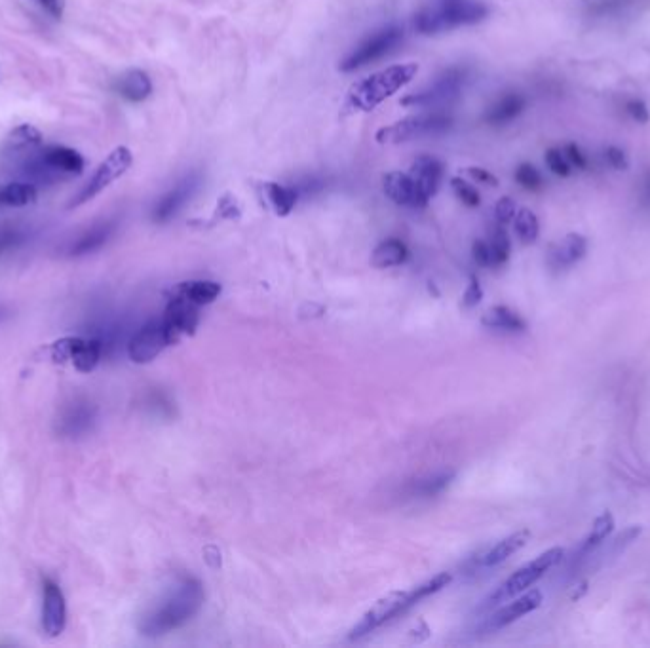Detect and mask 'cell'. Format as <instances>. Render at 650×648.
Returning <instances> with one entry per match:
<instances>
[{
  "label": "cell",
  "instance_id": "6da1fadb",
  "mask_svg": "<svg viewBox=\"0 0 650 648\" xmlns=\"http://www.w3.org/2000/svg\"><path fill=\"white\" fill-rule=\"evenodd\" d=\"M204 603V590L198 580L183 578L158 603L147 610L139 622V631L145 637H160L173 629L185 626Z\"/></svg>",
  "mask_w": 650,
  "mask_h": 648
},
{
  "label": "cell",
  "instance_id": "7a4b0ae2",
  "mask_svg": "<svg viewBox=\"0 0 650 648\" xmlns=\"http://www.w3.org/2000/svg\"><path fill=\"white\" fill-rule=\"evenodd\" d=\"M419 73L417 63L392 65L371 77L364 78L350 86L345 107L348 111H373L384 99L394 96L403 86H407Z\"/></svg>",
  "mask_w": 650,
  "mask_h": 648
},
{
  "label": "cell",
  "instance_id": "3957f363",
  "mask_svg": "<svg viewBox=\"0 0 650 648\" xmlns=\"http://www.w3.org/2000/svg\"><path fill=\"white\" fill-rule=\"evenodd\" d=\"M489 16V8L478 0H440L415 18V29L421 35H438L466 25H476Z\"/></svg>",
  "mask_w": 650,
  "mask_h": 648
},
{
  "label": "cell",
  "instance_id": "277c9868",
  "mask_svg": "<svg viewBox=\"0 0 650 648\" xmlns=\"http://www.w3.org/2000/svg\"><path fill=\"white\" fill-rule=\"evenodd\" d=\"M84 156L71 149V147H63V145H50L44 147L39 153L33 154L27 162H25V175L29 177V183H56L59 179H67V177H75L84 172Z\"/></svg>",
  "mask_w": 650,
  "mask_h": 648
},
{
  "label": "cell",
  "instance_id": "5b68a950",
  "mask_svg": "<svg viewBox=\"0 0 650 648\" xmlns=\"http://www.w3.org/2000/svg\"><path fill=\"white\" fill-rule=\"evenodd\" d=\"M565 557V550L563 548H550L544 553H540L533 561H529L527 565H523L521 569H517L510 578H506L497 590L493 591L481 605V609H493L500 603H506L508 599H514L517 595H521L523 591L529 590L531 586H535L536 582L546 574L552 571L555 565H559Z\"/></svg>",
  "mask_w": 650,
  "mask_h": 648
},
{
  "label": "cell",
  "instance_id": "8992f818",
  "mask_svg": "<svg viewBox=\"0 0 650 648\" xmlns=\"http://www.w3.org/2000/svg\"><path fill=\"white\" fill-rule=\"evenodd\" d=\"M453 126V118L445 113H428V115L409 116L392 126H386L377 132V141L381 145H400L415 141L421 137L445 134Z\"/></svg>",
  "mask_w": 650,
  "mask_h": 648
},
{
  "label": "cell",
  "instance_id": "52a82bcc",
  "mask_svg": "<svg viewBox=\"0 0 650 648\" xmlns=\"http://www.w3.org/2000/svg\"><path fill=\"white\" fill-rule=\"evenodd\" d=\"M132 164H134L132 151L128 147H116L115 151L97 166L92 179L82 187V191L73 198V202L69 204V210H75L82 204L94 200L97 194H101L107 187H111L116 179H120L124 173L128 172L132 168Z\"/></svg>",
  "mask_w": 650,
  "mask_h": 648
},
{
  "label": "cell",
  "instance_id": "ba28073f",
  "mask_svg": "<svg viewBox=\"0 0 650 648\" xmlns=\"http://www.w3.org/2000/svg\"><path fill=\"white\" fill-rule=\"evenodd\" d=\"M464 84H466V71L449 69L419 94H411L402 99V105L419 107V109H440L459 99Z\"/></svg>",
  "mask_w": 650,
  "mask_h": 648
},
{
  "label": "cell",
  "instance_id": "9c48e42d",
  "mask_svg": "<svg viewBox=\"0 0 650 648\" xmlns=\"http://www.w3.org/2000/svg\"><path fill=\"white\" fill-rule=\"evenodd\" d=\"M403 35H405L403 29L396 27V25L384 27L381 31L373 33L350 56H346L341 61V71L343 73H352V71L362 69L369 63H375V61L383 59L384 56H388L390 52L396 50V46L403 40Z\"/></svg>",
  "mask_w": 650,
  "mask_h": 648
},
{
  "label": "cell",
  "instance_id": "30bf717a",
  "mask_svg": "<svg viewBox=\"0 0 650 648\" xmlns=\"http://www.w3.org/2000/svg\"><path fill=\"white\" fill-rule=\"evenodd\" d=\"M105 344L101 339H80V337H65L58 343L52 344V358L56 362H73L80 373H90L101 360Z\"/></svg>",
  "mask_w": 650,
  "mask_h": 648
},
{
  "label": "cell",
  "instance_id": "8fae6325",
  "mask_svg": "<svg viewBox=\"0 0 650 648\" xmlns=\"http://www.w3.org/2000/svg\"><path fill=\"white\" fill-rule=\"evenodd\" d=\"M409 610V591H390L383 595L371 609L365 612L362 620L350 631V639H360L381 628L388 620Z\"/></svg>",
  "mask_w": 650,
  "mask_h": 648
},
{
  "label": "cell",
  "instance_id": "7c38bea8",
  "mask_svg": "<svg viewBox=\"0 0 650 648\" xmlns=\"http://www.w3.org/2000/svg\"><path fill=\"white\" fill-rule=\"evenodd\" d=\"M168 346H172V344L168 339L164 322L160 318V320H153V322L143 325L135 333L128 343V356L134 363H149L153 362L154 358Z\"/></svg>",
  "mask_w": 650,
  "mask_h": 648
},
{
  "label": "cell",
  "instance_id": "4fadbf2b",
  "mask_svg": "<svg viewBox=\"0 0 650 648\" xmlns=\"http://www.w3.org/2000/svg\"><path fill=\"white\" fill-rule=\"evenodd\" d=\"M97 420L96 405L92 401L77 400L67 403L59 413L58 432L63 438L78 439L92 432Z\"/></svg>",
  "mask_w": 650,
  "mask_h": 648
},
{
  "label": "cell",
  "instance_id": "5bb4252c",
  "mask_svg": "<svg viewBox=\"0 0 650 648\" xmlns=\"http://www.w3.org/2000/svg\"><path fill=\"white\" fill-rule=\"evenodd\" d=\"M170 344H177L183 337H189L198 327V306L185 299L172 297L162 316Z\"/></svg>",
  "mask_w": 650,
  "mask_h": 648
},
{
  "label": "cell",
  "instance_id": "9a60e30c",
  "mask_svg": "<svg viewBox=\"0 0 650 648\" xmlns=\"http://www.w3.org/2000/svg\"><path fill=\"white\" fill-rule=\"evenodd\" d=\"M67 624L65 595L50 578L42 584V628L50 637H58Z\"/></svg>",
  "mask_w": 650,
  "mask_h": 648
},
{
  "label": "cell",
  "instance_id": "2e32d148",
  "mask_svg": "<svg viewBox=\"0 0 650 648\" xmlns=\"http://www.w3.org/2000/svg\"><path fill=\"white\" fill-rule=\"evenodd\" d=\"M384 194L398 206L405 208H424L428 206V198L422 194L419 185L413 181L409 173L392 172L384 175Z\"/></svg>",
  "mask_w": 650,
  "mask_h": 648
},
{
  "label": "cell",
  "instance_id": "e0dca14e",
  "mask_svg": "<svg viewBox=\"0 0 650 648\" xmlns=\"http://www.w3.org/2000/svg\"><path fill=\"white\" fill-rule=\"evenodd\" d=\"M540 605H542V591L531 590L527 591V593H521L512 603H508L506 607H502L495 614H491L487 618V622L483 624V628L487 629V631H498V629L506 628V626L517 622L519 618L535 612Z\"/></svg>",
  "mask_w": 650,
  "mask_h": 648
},
{
  "label": "cell",
  "instance_id": "ac0fdd59",
  "mask_svg": "<svg viewBox=\"0 0 650 648\" xmlns=\"http://www.w3.org/2000/svg\"><path fill=\"white\" fill-rule=\"evenodd\" d=\"M200 185V177L196 173L187 175L183 181H179L172 191L166 192L154 206L153 219L156 223H166L175 217L179 210L189 202L192 194Z\"/></svg>",
  "mask_w": 650,
  "mask_h": 648
},
{
  "label": "cell",
  "instance_id": "d6986e66",
  "mask_svg": "<svg viewBox=\"0 0 650 648\" xmlns=\"http://www.w3.org/2000/svg\"><path fill=\"white\" fill-rule=\"evenodd\" d=\"M586 253H588L586 236H582L578 232H571L550 248L548 263L555 270H565V268L576 265L578 261H582L586 257Z\"/></svg>",
  "mask_w": 650,
  "mask_h": 648
},
{
  "label": "cell",
  "instance_id": "ffe728a7",
  "mask_svg": "<svg viewBox=\"0 0 650 648\" xmlns=\"http://www.w3.org/2000/svg\"><path fill=\"white\" fill-rule=\"evenodd\" d=\"M529 538H531V531L529 529H523V531H517V533L502 538L493 548H489L487 552L479 555L478 561H476L478 569H493V567L502 565L514 553L519 552L521 548H525V544L529 542Z\"/></svg>",
  "mask_w": 650,
  "mask_h": 648
},
{
  "label": "cell",
  "instance_id": "44dd1931",
  "mask_svg": "<svg viewBox=\"0 0 650 648\" xmlns=\"http://www.w3.org/2000/svg\"><path fill=\"white\" fill-rule=\"evenodd\" d=\"M409 175L419 185L422 194L430 200L436 192L440 191L441 179H443V166H441L438 158L428 156V154H422V156H419L411 164Z\"/></svg>",
  "mask_w": 650,
  "mask_h": 648
},
{
  "label": "cell",
  "instance_id": "7402d4cb",
  "mask_svg": "<svg viewBox=\"0 0 650 648\" xmlns=\"http://www.w3.org/2000/svg\"><path fill=\"white\" fill-rule=\"evenodd\" d=\"M221 295V286L210 280H192V282H181L179 286L172 289V297L185 299L192 305H210Z\"/></svg>",
  "mask_w": 650,
  "mask_h": 648
},
{
  "label": "cell",
  "instance_id": "603a6c76",
  "mask_svg": "<svg viewBox=\"0 0 650 648\" xmlns=\"http://www.w3.org/2000/svg\"><path fill=\"white\" fill-rule=\"evenodd\" d=\"M115 90L132 103H141L153 94V82L147 73L132 69L116 80Z\"/></svg>",
  "mask_w": 650,
  "mask_h": 648
},
{
  "label": "cell",
  "instance_id": "cb8c5ba5",
  "mask_svg": "<svg viewBox=\"0 0 650 648\" xmlns=\"http://www.w3.org/2000/svg\"><path fill=\"white\" fill-rule=\"evenodd\" d=\"M525 105H527L525 97L516 94V92L498 97L497 101L487 109L485 122H489L493 126H504V124L516 120L517 116L525 111Z\"/></svg>",
  "mask_w": 650,
  "mask_h": 648
},
{
  "label": "cell",
  "instance_id": "d4e9b609",
  "mask_svg": "<svg viewBox=\"0 0 650 648\" xmlns=\"http://www.w3.org/2000/svg\"><path fill=\"white\" fill-rule=\"evenodd\" d=\"M614 531V515L611 512H603L593 519L592 531L588 536L582 540V544L578 546V550L574 553L576 561H582L586 557H590Z\"/></svg>",
  "mask_w": 650,
  "mask_h": 648
},
{
  "label": "cell",
  "instance_id": "484cf974",
  "mask_svg": "<svg viewBox=\"0 0 650 648\" xmlns=\"http://www.w3.org/2000/svg\"><path fill=\"white\" fill-rule=\"evenodd\" d=\"M116 223L115 221H103V223H97L92 229L86 230L77 242L71 246L69 249V255L73 257H80V255H88V253H94L97 249L103 248L109 238L113 236L115 232Z\"/></svg>",
  "mask_w": 650,
  "mask_h": 648
},
{
  "label": "cell",
  "instance_id": "4316f807",
  "mask_svg": "<svg viewBox=\"0 0 650 648\" xmlns=\"http://www.w3.org/2000/svg\"><path fill=\"white\" fill-rule=\"evenodd\" d=\"M481 324L489 327V329L510 331V333H521V331L527 329V322L510 306H493V308H489L483 314Z\"/></svg>",
  "mask_w": 650,
  "mask_h": 648
},
{
  "label": "cell",
  "instance_id": "83f0119b",
  "mask_svg": "<svg viewBox=\"0 0 650 648\" xmlns=\"http://www.w3.org/2000/svg\"><path fill=\"white\" fill-rule=\"evenodd\" d=\"M37 198H39L37 185L29 183V181L8 183L0 189V206H6V208H25V206L35 204Z\"/></svg>",
  "mask_w": 650,
  "mask_h": 648
},
{
  "label": "cell",
  "instance_id": "f1b7e54d",
  "mask_svg": "<svg viewBox=\"0 0 650 648\" xmlns=\"http://www.w3.org/2000/svg\"><path fill=\"white\" fill-rule=\"evenodd\" d=\"M407 255H409L407 246L396 238H390L375 248L371 255V265L375 268L400 267L407 261Z\"/></svg>",
  "mask_w": 650,
  "mask_h": 648
},
{
  "label": "cell",
  "instance_id": "f546056e",
  "mask_svg": "<svg viewBox=\"0 0 650 648\" xmlns=\"http://www.w3.org/2000/svg\"><path fill=\"white\" fill-rule=\"evenodd\" d=\"M265 192H267L270 206L274 208V211L280 217L289 215L293 211V208H295V204H297V198H299V192H297L295 187H284L280 183H267L265 185Z\"/></svg>",
  "mask_w": 650,
  "mask_h": 648
},
{
  "label": "cell",
  "instance_id": "4dcf8cb0",
  "mask_svg": "<svg viewBox=\"0 0 650 648\" xmlns=\"http://www.w3.org/2000/svg\"><path fill=\"white\" fill-rule=\"evenodd\" d=\"M453 477H455L453 472H441V474H434V476L419 479L417 483L409 485V495L422 496V498L440 495V493H443L451 485Z\"/></svg>",
  "mask_w": 650,
  "mask_h": 648
},
{
  "label": "cell",
  "instance_id": "1f68e13d",
  "mask_svg": "<svg viewBox=\"0 0 650 648\" xmlns=\"http://www.w3.org/2000/svg\"><path fill=\"white\" fill-rule=\"evenodd\" d=\"M514 230H516L517 238L523 244H535L538 234H540V223L535 211L521 208L517 211L514 217Z\"/></svg>",
  "mask_w": 650,
  "mask_h": 648
},
{
  "label": "cell",
  "instance_id": "d6a6232c",
  "mask_svg": "<svg viewBox=\"0 0 650 648\" xmlns=\"http://www.w3.org/2000/svg\"><path fill=\"white\" fill-rule=\"evenodd\" d=\"M40 143H42V134L31 124H20L18 128L12 130V134L8 135V147L12 151L33 149L39 147Z\"/></svg>",
  "mask_w": 650,
  "mask_h": 648
},
{
  "label": "cell",
  "instance_id": "836d02e7",
  "mask_svg": "<svg viewBox=\"0 0 650 648\" xmlns=\"http://www.w3.org/2000/svg\"><path fill=\"white\" fill-rule=\"evenodd\" d=\"M451 580H453V574H451V572H440V574H436L434 578L426 580V582L421 584V586L409 590V609L415 607L417 603H421L422 599H426V597L438 593V591L443 590V588H447Z\"/></svg>",
  "mask_w": 650,
  "mask_h": 648
},
{
  "label": "cell",
  "instance_id": "e575fe53",
  "mask_svg": "<svg viewBox=\"0 0 650 648\" xmlns=\"http://www.w3.org/2000/svg\"><path fill=\"white\" fill-rule=\"evenodd\" d=\"M489 249H491V267H500L510 259V238L508 232L504 230V225H498L491 240H489Z\"/></svg>",
  "mask_w": 650,
  "mask_h": 648
},
{
  "label": "cell",
  "instance_id": "d590c367",
  "mask_svg": "<svg viewBox=\"0 0 650 648\" xmlns=\"http://www.w3.org/2000/svg\"><path fill=\"white\" fill-rule=\"evenodd\" d=\"M516 181L525 191L536 192L544 187V177L533 164H521L516 170Z\"/></svg>",
  "mask_w": 650,
  "mask_h": 648
},
{
  "label": "cell",
  "instance_id": "8d00e7d4",
  "mask_svg": "<svg viewBox=\"0 0 650 648\" xmlns=\"http://www.w3.org/2000/svg\"><path fill=\"white\" fill-rule=\"evenodd\" d=\"M451 187H453V191L457 194V198H459L460 202H462L464 206H468V208H478L479 204H481V196H479V192L476 191L470 183H466L464 179L453 177V179H451Z\"/></svg>",
  "mask_w": 650,
  "mask_h": 648
},
{
  "label": "cell",
  "instance_id": "74e56055",
  "mask_svg": "<svg viewBox=\"0 0 650 648\" xmlns=\"http://www.w3.org/2000/svg\"><path fill=\"white\" fill-rule=\"evenodd\" d=\"M546 166L557 177H569L573 173V166L569 164V160H567V156L563 153V149H550L546 153Z\"/></svg>",
  "mask_w": 650,
  "mask_h": 648
},
{
  "label": "cell",
  "instance_id": "f35d334b",
  "mask_svg": "<svg viewBox=\"0 0 650 648\" xmlns=\"http://www.w3.org/2000/svg\"><path fill=\"white\" fill-rule=\"evenodd\" d=\"M516 202L508 196L500 198L495 206V217H497L498 225H508L510 221H514L516 217Z\"/></svg>",
  "mask_w": 650,
  "mask_h": 648
},
{
  "label": "cell",
  "instance_id": "ab89813d",
  "mask_svg": "<svg viewBox=\"0 0 650 648\" xmlns=\"http://www.w3.org/2000/svg\"><path fill=\"white\" fill-rule=\"evenodd\" d=\"M603 158H605L607 166L612 168V170H616V172H624L630 166L628 156H626V153L622 149H618V147H607L605 153H603Z\"/></svg>",
  "mask_w": 650,
  "mask_h": 648
},
{
  "label": "cell",
  "instance_id": "60d3db41",
  "mask_svg": "<svg viewBox=\"0 0 650 648\" xmlns=\"http://www.w3.org/2000/svg\"><path fill=\"white\" fill-rule=\"evenodd\" d=\"M481 299H483V289H481L478 278L472 276L470 278V284H468L466 291H464L462 305H464V308H474V306H478L481 303Z\"/></svg>",
  "mask_w": 650,
  "mask_h": 648
},
{
  "label": "cell",
  "instance_id": "b9f144b4",
  "mask_svg": "<svg viewBox=\"0 0 650 648\" xmlns=\"http://www.w3.org/2000/svg\"><path fill=\"white\" fill-rule=\"evenodd\" d=\"M563 153L567 156L569 164H571L573 168H576V170H586V168H588V158H586V154L580 151L578 145H574V143L565 145V147H563Z\"/></svg>",
  "mask_w": 650,
  "mask_h": 648
},
{
  "label": "cell",
  "instance_id": "7bdbcfd3",
  "mask_svg": "<svg viewBox=\"0 0 650 648\" xmlns=\"http://www.w3.org/2000/svg\"><path fill=\"white\" fill-rule=\"evenodd\" d=\"M626 111L639 124H647L650 120L649 109H647V105L641 99H631V101H628L626 103Z\"/></svg>",
  "mask_w": 650,
  "mask_h": 648
},
{
  "label": "cell",
  "instance_id": "ee69618b",
  "mask_svg": "<svg viewBox=\"0 0 650 648\" xmlns=\"http://www.w3.org/2000/svg\"><path fill=\"white\" fill-rule=\"evenodd\" d=\"M39 8H42L48 16H52L54 20H61L65 14V0H33Z\"/></svg>",
  "mask_w": 650,
  "mask_h": 648
},
{
  "label": "cell",
  "instance_id": "f6af8a7d",
  "mask_svg": "<svg viewBox=\"0 0 650 648\" xmlns=\"http://www.w3.org/2000/svg\"><path fill=\"white\" fill-rule=\"evenodd\" d=\"M474 253V261L478 263L479 267H491V249H489V242L485 240H478L472 248Z\"/></svg>",
  "mask_w": 650,
  "mask_h": 648
},
{
  "label": "cell",
  "instance_id": "bcb514c9",
  "mask_svg": "<svg viewBox=\"0 0 650 648\" xmlns=\"http://www.w3.org/2000/svg\"><path fill=\"white\" fill-rule=\"evenodd\" d=\"M468 173L483 185H489V187H497L498 185L497 177L493 173L483 170V168H468Z\"/></svg>",
  "mask_w": 650,
  "mask_h": 648
},
{
  "label": "cell",
  "instance_id": "7dc6e473",
  "mask_svg": "<svg viewBox=\"0 0 650 648\" xmlns=\"http://www.w3.org/2000/svg\"><path fill=\"white\" fill-rule=\"evenodd\" d=\"M21 236L14 230V232H0V251L2 249L10 248V246H14L18 240H20Z\"/></svg>",
  "mask_w": 650,
  "mask_h": 648
},
{
  "label": "cell",
  "instance_id": "c3c4849f",
  "mask_svg": "<svg viewBox=\"0 0 650 648\" xmlns=\"http://www.w3.org/2000/svg\"><path fill=\"white\" fill-rule=\"evenodd\" d=\"M643 200L650 204V172L645 175V181H643Z\"/></svg>",
  "mask_w": 650,
  "mask_h": 648
}]
</instances>
